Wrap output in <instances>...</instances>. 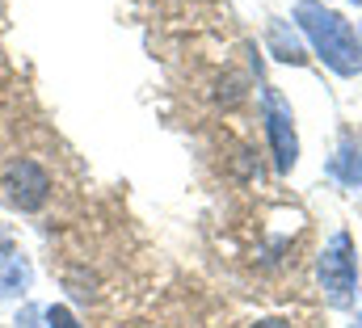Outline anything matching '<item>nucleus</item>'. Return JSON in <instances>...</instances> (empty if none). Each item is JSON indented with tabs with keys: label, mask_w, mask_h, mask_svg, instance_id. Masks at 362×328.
Returning <instances> with one entry per match:
<instances>
[{
	"label": "nucleus",
	"mask_w": 362,
	"mask_h": 328,
	"mask_svg": "<svg viewBox=\"0 0 362 328\" xmlns=\"http://www.w3.org/2000/svg\"><path fill=\"white\" fill-rule=\"evenodd\" d=\"M320 286H325L333 308H350L354 303L358 269H354V240H350V232H337L329 240V248L320 252Z\"/></svg>",
	"instance_id": "obj_2"
},
{
	"label": "nucleus",
	"mask_w": 362,
	"mask_h": 328,
	"mask_svg": "<svg viewBox=\"0 0 362 328\" xmlns=\"http://www.w3.org/2000/svg\"><path fill=\"white\" fill-rule=\"evenodd\" d=\"M354 4H362V0H354Z\"/></svg>",
	"instance_id": "obj_8"
},
{
	"label": "nucleus",
	"mask_w": 362,
	"mask_h": 328,
	"mask_svg": "<svg viewBox=\"0 0 362 328\" xmlns=\"http://www.w3.org/2000/svg\"><path fill=\"white\" fill-rule=\"evenodd\" d=\"M266 131H270V148H274V164H278V172H291L295 160H299V139H295L291 110L282 105L278 93H266Z\"/></svg>",
	"instance_id": "obj_4"
},
{
	"label": "nucleus",
	"mask_w": 362,
	"mask_h": 328,
	"mask_svg": "<svg viewBox=\"0 0 362 328\" xmlns=\"http://www.w3.org/2000/svg\"><path fill=\"white\" fill-rule=\"evenodd\" d=\"M249 328H291L286 320H257V324H249Z\"/></svg>",
	"instance_id": "obj_7"
},
{
	"label": "nucleus",
	"mask_w": 362,
	"mask_h": 328,
	"mask_svg": "<svg viewBox=\"0 0 362 328\" xmlns=\"http://www.w3.org/2000/svg\"><path fill=\"white\" fill-rule=\"evenodd\" d=\"M358 328H362V324H358Z\"/></svg>",
	"instance_id": "obj_9"
},
{
	"label": "nucleus",
	"mask_w": 362,
	"mask_h": 328,
	"mask_svg": "<svg viewBox=\"0 0 362 328\" xmlns=\"http://www.w3.org/2000/svg\"><path fill=\"white\" fill-rule=\"evenodd\" d=\"M51 328H76V320H72L64 308H55V312H51Z\"/></svg>",
	"instance_id": "obj_6"
},
{
	"label": "nucleus",
	"mask_w": 362,
	"mask_h": 328,
	"mask_svg": "<svg viewBox=\"0 0 362 328\" xmlns=\"http://www.w3.org/2000/svg\"><path fill=\"white\" fill-rule=\"evenodd\" d=\"M0 189H4V198H8L13 206H21V211H38V206L47 202L51 177L42 172V164L13 160L8 168H4V177H0Z\"/></svg>",
	"instance_id": "obj_3"
},
{
	"label": "nucleus",
	"mask_w": 362,
	"mask_h": 328,
	"mask_svg": "<svg viewBox=\"0 0 362 328\" xmlns=\"http://www.w3.org/2000/svg\"><path fill=\"white\" fill-rule=\"evenodd\" d=\"M295 21L303 25V34L312 38L316 55H320V59H325L337 76H358V72H362L358 34H354V25H350L341 13L325 8L320 0H299Z\"/></svg>",
	"instance_id": "obj_1"
},
{
	"label": "nucleus",
	"mask_w": 362,
	"mask_h": 328,
	"mask_svg": "<svg viewBox=\"0 0 362 328\" xmlns=\"http://www.w3.org/2000/svg\"><path fill=\"white\" fill-rule=\"evenodd\" d=\"M333 172H337L346 185H362V144L346 139V144H341V152L333 156Z\"/></svg>",
	"instance_id": "obj_5"
}]
</instances>
